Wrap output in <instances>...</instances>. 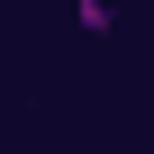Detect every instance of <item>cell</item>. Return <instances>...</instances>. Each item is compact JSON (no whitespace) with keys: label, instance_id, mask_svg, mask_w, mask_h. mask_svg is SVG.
Segmentation results:
<instances>
[{"label":"cell","instance_id":"cell-1","mask_svg":"<svg viewBox=\"0 0 154 154\" xmlns=\"http://www.w3.org/2000/svg\"><path fill=\"white\" fill-rule=\"evenodd\" d=\"M72 27H82V36H109L118 9H109V0H72Z\"/></svg>","mask_w":154,"mask_h":154}]
</instances>
